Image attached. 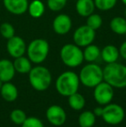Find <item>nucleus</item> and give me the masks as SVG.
<instances>
[{
    "label": "nucleus",
    "mask_w": 126,
    "mask_h": 127,
    "mask_svg": "<svg viewBox=\"0 0 126 127\" xmlns=\"http://www.w3.org/2000/svg\"><path fill=\"white\" fill-rule=\"evenodd\" d=\"M3 3L7 11L16 16L24 14L28 10V0H3Z\"/></svg>",
    "instance_id": "13"
},
{
    "label": "nucleus",
    "mask_w": 126,
    "mask_h": 127,
    "mask_svg": "<svg viewBox=\"0 0 126 127\" xmlns=\"http://www.w3.org/2000/svg\"><path fill=\"white\" fill-rule=\"evenodd\" d=\"M100 49L97 45L92 43L85 47V49L83 50L84 61H86L87 62H94L100 57Z\"/></svg>",
    "instance_id": "20"
},
{
    "label": "nucleus",
    "mask_w": 126,
    "mask_h": 127,
    "mask_svg": "<svg viewBox=\"0 0 126 127\" xmlns=\"http://www.w3.org/2000/svg\"><path fill=\"white\" fill-rule=\"evenodd\" d=\"M96 31L86 24L77 28L74 32L73 39L74 42L80 48H85L90 45L95 40Z\"/></svg>",
    "instance_id": "8"
},
{
    "label": "nucleus",
    "mask_w": 126,
    "mask_h": 127,
    "mask_svg": "<svg viewBox=\"0 0 126 127\" xmlns=\"http://www.w3.org/2000/svg\"><path fill=\"white\" fill-rule=\"evenodd\" d=\"M104 80L113 88L126 87V66L118 62L106 64L103 69Z\"/></svg>",
    "instance_id": "1"
},
{
    "label": "nucleus",
    "mask_w": 126,
    "mask_h": 127,
    "mask_svg": "<svg viewBox=\"0 0 126 127\" xmlns=\"http://www.w3.org/2000/svg\"><path fill=\"white\" fill-rule=\"evenodd\" d=\"M118 0H94L95 7L102 11H107L115 7Z\"/></svg>",
    "instance_id": "26"
},
{
    "label": "nucleus",
    "mask_w": 126,
    "mask_h": 127,
    "mask_svg": "<svg viewBox=\"0 0 126 127\" xmlns=\"http://www.w3.org/2000/svg\"><path fill=\"white\" fill-rule=\"evenodd\" d=\"M79 79L85 87L93 88L104 80L103 69L97 64L89 62L81 68Z\"/></svg>",
    "instance_id": "4"
},
{
    "label": "nucleus",
    "mask_w": 126,
    "mask_h": 127,
    "mask_svg": "<svg viewBox=\"0 0 126 127\" xmlns=\"http://www.w3.org/2000/svg\"><path fill=\"white\" fill-rule=\"evenodd\" d=\"M67 98L69 106L74 111H81L86 105V99L84 96L78 92L68 96Z\"/></svg>",
    "instance_id": "22"
},
{
    "label": "nucleus",
    "mask_w": 126,
    "mask_h": 127,
    "mask_svg": "<svg viewBox=\"0 0 126 127\" xmlns=\"http://www.w3.org/2000/svg\"><path fill=\"white\" fill-rule=\"evenodd\" d=\"M10 120L15 125L22 126L23 123L27 119V115H26L25 112L23 110H21V109H15V110H13L10 112Z\"/></svg>",
    "instance_id": "24"
},
{
    "label": "nucleus",
    "mask_w": 126,
    "mask_h": 127,
    "mask_svg": "<svg viewBox=\"0 0 126 127\" xmlns=\"http://www.w3.org/2000/svg\"><path fill=\"white\" fill-rule=\"evenodd\" d=\"M93 113H94V115L96 117H101L103 113V107H101V106L95 107L94 110H93Z\"/></svg>",
    "instance_id": "31"
},
{
    "label": "nucleus",
    "mask_w": 126,
    "mask_h": 127,
    "mask_svg": "<svg viewBox=\"0 0 126 127\" xmlns=\"http://www.w3.org/2000/svg\"><path fill=\"white\" fill-rule=\"evenodd\" d=\"M110 29L117 35H125L126 33V18L122 17H113L110 22Z\"/></svg>",
    "instance_id": "21"
},
{
    "label": "nucleus",
    "mask_w": 126,
    "mask_h": 127,
    "mask_svg": "<svg viewBox=\"0 0 126 127\" xmlns=\"http://www.w3.org/2000/svg\"><path fill=\"white\" fill-rule=\"evenodd\" d=\"M61 62L69 67H77L84 62L83 50L75 43H67L62 46L60 51Z\"/></svg>",
    "instance_id": "6"
},
{
    "label": "nucleus",
    "mask_w": 126,
    "mask_h": 127,
    "mask_svg": "<svg viewBox=\"0 0 126 127\" xmlns=\"http://www.w3.org/2000/svg\"><path fill=\"white\" fill-rule=\"evenodd\" d=\"M125 18H126V7H125Z\"/></svg>",
    "instance_id": "34"
},
{
    "label": "nucleus",
    "mask_w": 126,
    "mask_h": 127,
    "mask_svg": "<svg viewBox=\"0 0 126 127\" xmlns=\"http://www.w3.org/2000/svg\"><path fill=\"white\" fill-rule=\"evenodd\" d=\"M119 50L114 45H106L101 49L100 57L104 62L107 64L113 63V62H118V58H119Z\"/></svg>",
    "instance_id": "17"
},
{
    "label": "nucleus",
    "mask_w": 126,
    "mask_h": 127,
    "mask_svg": "<svg viewBox=\"0 0 126 127\" xmlns=\"http://www.w3.org/2000/svg\"><path fill=\"white\" fill-rule=\"evenodd\" d=\"M79 75L73 71H66L61 74L55 80V89L61 96L68 97L75 94L79 87Z\"/></svg>",
    "instance_id": "2"
},
{
    "label": "nucleus",
    "mask_w": 126,
    "mask_h": 127,
    "mask_svg": "<svg viewBox=\"0 0 126 127\" xmlns=\"http://www.w3.org/2000/svg\"><path fill=\"white\" fill-rule=\"evenodd\" d=\"M29 80L31 87L38 92L46 91L51 85L52 75L47 67L36 66L31 68L29 73Z\"/></svg>",
    "instance_id": "3"
},
{
    "label": "nucleus",
    "mask_w": 126,
    "mask_h": 127,
    "mask_svg": "<svg viewBox=\"0 0 126 127\" xmlns=\"http://www.w3.org/2000/svg\"><path fill=\"white\" fill-rule=\"evenodd\" d=\"M0 94L5 101L13 102L18 97V90L17 87L10 81L3 82L0 89Z\"/></svg>",
    "instance_id": "15"
},
{
    "label": "nucleus",
    "mask_w": 126,
    "mask_h": 127,
    "mask_svg": "<svg viewBox=\"0 0 126 127\" xmlns=\"http://www.w3.org/2000/svg\"><path fill=\"white\" fill-rule=\"evenodd\" d=\"M27 11H29V14L33 18H40L45 12V5L41 0H33L31 3H29Z\"/></svg>",
    "instance_id": "19"
},
{
    "label": "nucleus",
    "mask_w": 126,
    "mask_h": 127,
    "mask_svg": "<svg viewBox=\"0 0 126 127\" xmlns=\"http://www.w3.org/2000/svg\"><path fill=\"white\" fill-rule=\"evenodd\" d=\"M122 2H123V3L126 6V0H122Z\"/></svg>",
    "instance_id": "33"
},
{
    "label": "nucleus",
    "mask_w": 126,
    "mask_h": 127,
    "mask_svg": "<svg viewBox=\"0 0 126 127\" xmlns=\"http://www.w3.org/2000/svg\"><path fill=\"white\" fill-rule=\"evenodd\" d=\"M6 49L9 55L14 59L24 55L26 53L27 46L25 41L18 35H14L11 38L7 40Z\"/></svg>",
    "instance_id": "10"
},
{
    "label": "nucleus",
    "mask_w": 126,
    "mask_h": 127,
    "mask_svg": "<svg viewBox=\"0 0 126 127\" xmlns=\"http://www.w3.org/2000/svg\"><path fill=\"white\" fill-rule=\"evenodd\" d=\"M28 58L32 63L41 64L47 59L49 53V43L45 39H34L26 49Z\"/></svg>",
    "instance_id": "5"
},
{
    "label": "nucleus",
    "mask_w": 126,
    "mask_h": 127,
    "mask_svg": "<svg viewBox=\"0 0 126 127\" xmlns=\"http://www.w3.org/2000/svg\"><path fill=\"white\" fill-rule=\"evenodd\" d=\"M78 122L80 127H93L96 122V116L93 112L85 111L79 114Z\"/></svg>",
    "instance_id": "23"
},
{
    "label": "nucleus",
    "mask_w": 126,
    "mask_h": 127,
    "mask_svg": "<svg viewBox=\"0 0 126 127\" xmlns=\"http://www.w3.org/2000/svg\"><path fill=\"white\" fill-rule=\"evenodd\" d=\"M118 50H119L120 56L123 59L126 60V41L121 44V46H120V48L118 49Z\"/></svg>",
    "instance_id": "30"
},
{
    "label": "nucleus",
    "mask_w": 126,
    "mask_h": 127,
    "mask_svg": "<svg viewBox=\"0 0 126 127\" xmlns=\"http://www.w3.org/2000/svg\"><path fill=\"white\" fill-rule=\"evenodd\" d=\"M67 0H48V8L52 11H60L67 5Z\"/></svg>",
    "instance_id": "28"
},
{
    "label": "nucleus",
    "mask_w": 126,
    "mask_h": 127,
    "mask_svg": "<svg viewBox=\"0 0 126 127\" xmlns=\"http://www.w3.org/2000/svg\"><path fill=\"white\" fill-rule=\"evenodd\" d=\"M86 18H87L86 19V25L93 29V30H94L95 31L102 26L103 19L99 14L93 13L90 16H88Z\"/></svg>",
    "instance_id": "25"
},
{
    "label": "nucleus",
    "mask_w": 126,
    "mask_h": 127,
    "mask_svg": "<svg viewBox=\"0 0 126 127\" xmlns=\"http://www.w3.org/2000/svg\"><path fill=\"white\" fill-rule=\"evenodd\" d=\"M101 118L108 125L117 126L123 122L125 119V110L121 105L114 103H109L103 107Z\"/></svg>",
    "instance_id": "7"
},
{
    "label": "nucleus",
    "mask_w": 126,
    "mask_h": 127,
    "mask_svg": "<svg viewBox=\"0 0 126 127\" xmlns=\"http://www.w3.org/2000/svg\"><path fill=\"white\" fill-rule=\"evenodd\" d=\"M3 81H2V80H0V89H1L2 86H3Z\"/></svg>",
    "instance_id": "32"
},
{
    "label": "nucleus",
    "mask_w": 126,
    "mask_h": 127,
    "mask_svg": "<svg viewBox=\"0 0 126 127\" xmlns=\"http://www.w3.org/2000/svg\"><path fill=\"white\" fill-rule=\"evenodd\" d=\"M0 34L5 39H10L15 35V28L10 23H3L0 25Z\"/></svg>",
    "instance_id": "27"
},
{
    "label": "nucleus",
    "mask_w": 126,
    "mask_h": 127,
    "mask_svg": "<svg viewBox=\"0 0 126 127\" xmlns=\"http://www.w3.org/2000/svg\"><path fill=\"white\" fill-rule=\"evenodd\" d=\"M95 8L94 0H76V11L82 17H87L93 14Z\"/></svg>",
    "instance_id": "16"
},
{
    "label": "nucleus",
    "mask_w": 126,
    "mask_h": 127,
    "mask_svg": "<svg viewBox=\"0 0 126 127\" xmlns=\"http://www.w3.org/2000/svg\"><path fill=\"white\" fill-rule=\"evenodd\" d=\"M22 127H44L43 123L41 119L35 117H27L22 125Z\"/></svg>",
    "instance_id": "29"
},
{
    "label": "nucleus",
    "mask_w": 126,
    "mask_h": 127,
    "mask_svg": "<svg viewBox=\"0 0 126 127\" xmlns=\"http://www.w3.org/2000/svg\"><path fill=\"white\" fill-rule=\"evenodd\" d=\"M93 88V96L98 104L100 105H105L111 103L114 97V90L110 84L103 80Z\"/></svg>",
    "instance_id": "9"
},
{
    "label": "nucleus",
    "mask_w": 126,
    "mask_h": 127,
    "mask_svg": "<svg viewBox=\"0 0 126 127\" xmlns=\"http://www.w3.org/2000/svg\"><path fill=\"white\" fill-rule=\"evenodd\" d=\"M125 37H126V33H125Z\"/></svg>",
    "instance_id": "35"
},
{
    "label": "nucleus",
    "mask_w": 126,
    "mask_h": 127,
    "mask_svg": "<svg viewBox=\"0 0 126 127\" xmlns=\"http://www.w3.org/2000/svg\"><path fill=\"white\" fill-rule=\"evenodd\" d=\"M72 19L67 14H60L53 21V30L58 35H66L72 29Z\"/></svg>",
    "instance_id": "12"
},
{
    "label": "nucleus",
    "mask_w": 126,
    "mask_h": 127,
    "mask_svg": "<svg viewBox=\"0 0 126 127\" xmlns=\"http://www.w3.org/2000/svg\"><path fill=\"white\" fill-rule=\"evenodd\" d=\"M13 65L16 72L22 74H29L32 68V62L28 57H25L24 55L15 58Z\"/></svg>",
    "instance_id": "18"
},
{
    "label": "nucleus",
    "mask_w": 126,
    "mask_h": 127,
    "mask_svg": "<svg viewBox=\"0 0 126 127\" xmlns=\"http://www.w3.org/2000/svg\"><path fill=\"white\" fill-rule=\"evenodd\" d=\"M16 74L13 62L8 59L0 60V80L3 82L10 81Z\"/></svg>",
    "instance_id": "14"
},
{
    "label": "nucleus",
    "mask_w": 126,
    "mask_h": 127,
    "mask_svg": "<svg viewBox=\"0 0 126 127\" xmlns=\"http://www.w3.org/2000/svg\"><path fill=\"white\" fill-rule=\"evenodd\" d=\"M46 118L51 125L61 126L67 120V113L61 106L58 105H50L46 111Z\"/></svg>",
    "instance_id": "11"
}]
</instances>
